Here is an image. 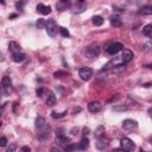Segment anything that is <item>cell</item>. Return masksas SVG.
Wrapping results in <instances>:
<instances>
[{
    "label": "cell",
    "instance_id": "obj_40",
    "mask_svg": "<svg viewBox=\"0 0 152 152\" xmlns=\"http://www.w3.org/2000/svg\"><path fill=\"white\" fill-rule=\"evenodd\" d=\"M0 127H1V122H0Z\"/></svg>",
    "mask_w": 152,
    "mask_h": 152
},
{
    "label": "cell",
    "instance_id": "obj_8",
    "mask_svg": "<svg viewBox=\"0 0 152 152\" xmlns=\"http://www.w3.org/2000/svg\"><path fill=\"white\" fill-rule=\"evenodd\" d=\"M101 108H102V104H101V102H99V101H93V102H90V103L88 104V109H89L91 113H97V112L101 110Z\"/></svg>",
    "mask_w": 152,
    "mask_h": 152
},
{
    "label": "cell",
    "instance_id": "obj_9",
    "mask_svg": "<svg viewBox=\"0 0 152 152\" xmlns=\"http://www.w3.org/2000/svg\"><path fill=\"white\" fill-rule=\"evenodd\" d=\"M137 126V121L135 120H132V119H126L124 122H122V127L125 129H133L134 127Z\"/></svg>",
    "mask_w": 152,
    "mask_h": 152
},
{
    "label": "cell",
    "instance_id": "obj_14",
    "mask_svg": "<svg viewBox=\"0 0 152 152\" xmlns=\"http://www.w3.org/2000/svg\"><path fill=\"white\" fill-rule=\"evenodd\" d=\"M8 49L12 53H17V52H20V45L17 43V42H10L8 44Z\"/></svg>",
    "mask_w": 152,
    "mask_h": 152
},
{
    "label": "cell",
    "instance_id": "obj_2",
    "mask_svg": "<svg viewBox=\"0 0 152 152\" xmlns=\"http://www.w3.org/2000/svg\"><path fill=\"white\" fill-rule=\"evenodd\" d=\"M45 28H46V32L50 37H55L56 33H57V24L53 19H48V21H45Z\"/></svg>",
    "mask_w": 152,
    "mask_h": 152
},
{
    "label": "cell",
    "instance_id": "obj_6",
    "mask_svg": "<svg viewBox=\"0 0 152 152\" xmlns=\"http://www.w3.org/2000/svg\"><path fill=\"white\" fill-rule=\"evenodd\" d=\"M124 49V45L121 43H113L107 48V52L109 55H116L119 51H121Z\"/></svg>",
    "mask_w": 152,
    "mask_h": 152
},
{
    "label": "cell",
    "instance_id": "obj_26",
    "mask_svg": "<svg viewBox=\"0 0 152 152\" xmlns=\"http://www.w3.org/2000/svg\"><path fill=\"white\" fill-rule=\"evenodd\" d=\"M15 151H17V144H15V142L10 144V146H8L7 150H6V152H15Z\"/></svg>",
    "mask_w": 152,
    "mask_h": 152
},
{
    "label": "cell",
    "instance_id": "obj_34",
    "mask_svg": "<svg viewBox=\"0 0 152 152\" xmlns=\"http://www.w3.org/2000/svg\"><path fill=\"white\" fill-rule=\"evenodd\" d=\"M23 5H24L23 2H17V4H15V6H17V8H21V7H23Z\"/></svg>",
    "mask_w": 152,
    "mask_h": 152
},
{
    "label": "cell",
    "instance_id": "obj_4",
    "mask_svg": "<svg viewBox=\"0 0 152 152\" xmlns=\"http://www.w3.org/2000/svg\"><path fill=\"white\" fill-rule=\"evenodd\" d=\"M93 74H94V71H93V69L89 68V66H83V68H81L80 71H78V75H80V77H81L83 81H89V80L91 78Z\"/></svg>",
    "mask_w": 152,
    "mask_h": 152
},
{
    "label": "cell",
    "instance_id": "obj_35",
    "mask_svg": "<svg viewBox=\"0 0 152 152\" xmlns=\"http://www.w3.org/2000/svg\"><path fill=\"white\" fill-rule=\"evenodd\" d=\"M50 152H61V151H59L57 147H52V148L50 150Z\"/></svg>",
    "mask_w": 152,
    "mask_h": 152
},
{
    "label": "cell",
    "instance_id": "obj_38",
    "mask_svg": "<svg viewBox=\"0 0 152 152\" xmlns=\"http://www.w3.org/2000/svg\"><path fill=\"white\" fill-rule=\"evenodd\" d=\"M1 110H2V107H0V116H1Z\"/></svg>",
    "mask_w": 152,
    "mask_h": 152
},
{
    "label": "cell",
    "instance_id": "obj_31",
    "mask_svg": "<svg viewBox=\"0 0 152 152\" xmlns=\"http://www.w3.org/2000/svg\"><path fill=\"white\" fill-rule=\"evenodd\" d=\"M19 152H31V148H30L28 146H23V147L19 150Z\"/></svg>",
    "mask_w": 152,
    "mask_h": 152
},
{
    "label": "cell",
    "instance_id": "obj_7",
    "mask_svg": "<svg viewBox=\"0 0 152 152\" xmlns=\"http://www.w3.org/2000/svg\"><path fill=\"white\" fill-rule=\"evenodd\" d=\"M132 59H133V52L128 49H125L122 51V55H121V61L124 63H129Z\"/></svg>",
    "mask_w": 152,
    "mask_h": 152
},
{
    "label": "cell",
    "instance_id": "obj_28",
    "mask_svg": "<svg viewBox=\"0 0 152 152\" xmlns=\"http://www.w3.org/2000/svg\"><path fill=\"white\" fill-rule=\"evenodd\" d=\"M53 76H55L56 78H59V77L66 76V72H65V71H62V70H58V71H56V72L53 74Z\"/></svg>",
    "mask_w": 152,
    "mask_h": 152
},
{
    "label": "cell",
    "instance_id": "obj_37",
    "mask_svg": "<svg viewBox=\"0 0 152 152\" xmlns=\"http://www.w3.org/2000/svg\"><path fill=\"white\" fill-rule=\"evenodd\" d=\"M4 59H5V57H4V55L0 52V62H4Z\"/></svg>",
    "mask_w": 152,
    "mask_h": 152
},
{
    "label": "cell",
    "instance_id": "obj_18",
    "mask_svg": "<svg viewBox=\"0 0 152 152\" xmlns=\"http://www.w3.org/2000/svg\"><path fill=\"white\" fill-rule=\"evenodd\" d=\"M89 146V140H88V138H82V140L78 142V146H77V148H80V150H86L87 147Z\"/></svg>",
    "mask_w": 152,
    "mask_h": 152
},
{
    "label": "cell",
    "instance_id": "obj_17",
    "mask_svg": "<svg viewBox=\"0 0 152 152\" xmlns=\"http://www.w3.org/2000/svg\"><path fill=\"white\" fill-rule=\"evenodd\" d=\"M110 24L113 25V26H121V24H122V20H121V18L119 17V15H114V17H112L110 18Z\"/></svg>",
    "mask_w": 152,
    "mask_h": 152
},
{
    "label": "cell",
    "instance_id": "obj_24",
    "mask_svg": "<svg viewBox=\"0 0 152 152\" xmlns=\"http://www.w3.org/2000/svg\"><path fill=\"white\" fill-rule=\"evenodd\" d=\"M103 133H104V127H103V126H99V127L96 128V131H95V135H96V137H101Z\"/></svg>",
    "mask_w": 152,
    "mask_h": 152
},
{
    "label": "cell",
    "instance_id": "obj_21",
    "mask_svg": "<svg viewBox=\"0 0 152 152\" xmlns=\"http://www.w3.org/2000/svg\"><path fill=\"white\" fill-rule=\"evenodd\" d=\"M68 2L66 1H58L57 4H56V7H57V10H59V11H63V10H65L66 7H68Z\"/></svg>",
    "mask_w": 152,
    "mask_h": 152
},
{
    "label": "cell",
    "instance_id": "obj_10",
    "mask_svg": "<svg viewBox=\"0 0 152 152\" xmlns=\"http://www.w3.org/2000/svg\"><path fill=\"white\" fill-rule=\"evenodd\" d=\"M37 11H38L39 13L46 15V14H49V13L51 12V7H50V6H46V5H44V4H38V5H37Z\"/></svg>",
    "mask_w": 152,
    "mask_h": 152
},
{
    "label": "cell",
    "instance_id": "obj_12",
    "mask_svg": "<svg viewBox=\"0 0 152 152\" xmlns=\"http://www.w3.org/2000/svg\"><path fill=\"white\" fill-rule=\"evenodd\" d=\"M108 144H109L108 139L100 138V139L97 140V142H96V148H97V150H104V148L108 146Z\"/></svg>",
    "mask_w": 152,
    "mask_h": 152
},
{
    "label": "cell",
    "instance_id": "obj_36",
    "mask_svg": "<svg viewBox=\"0 0 152 152\" xmlns=\"http://www.w3.org/2000/svg\"><path fill=\"white\" fill-rule=\"evenodd\" d=\"M112 152H127V151H124V150H121V148H115V150H113Z\"/></svg>",
    "mask_w": 152,
    "mask_h": 152
},
{
    "label": "cell",
    "instance_id": "obj_13",
    "mask_svg": "<svg viewBox=\"0 0 152 152\" xmlns=\"http://www.w3.org/2000/svg\"><path fill=\"white\" fill-rule=\"evenodd\" d=\"M56 103V95L52 91H48V97H46V104L52 107Z\"/></svg>",
    "mask_w": 152,
    "mask_h": 152
},
{
    "label": "cell",
    "instance_id": "obj_16",
    "mask_svg": "<svg viewBox=\"0 0 152 152\" xmlns=\"http://www.w3.org/2000/svg\"><path fill=\"white\" fill-rule=\"evenodd\" d=\"M25 59V55L21 53V52H17V53H12V61L15 62V63H19V62H23Z\"/></svg>",
    "mask_w": 152,
    "mask_h": 152
},
{
    "label": "cell",
    "instance_id": "obj_22",
    "mask_svg": "<svg viewBox=\"0 0 152 152\" xmlns=\"http://www.w3.org/2000/svg\"><path fill=\"white\" fill-rule=\"evenodd\" d=\"M151 32H152V25L151 24H148V25H146L144 28H142V33L145 34V36H151Z\"/></svg>",
    "mask_w": 152,
    "mask_h": 152
},
{
    "label": "cell",
    "instance_id": "obj_5",
    "mask_svg": "<svg viewBox=\"0 0 152 152\" xmlns=\"http://www.w3.org/2000/svg\"><path fill=\"white\" fill-rule=\"evenodd\" d=\"M120 146H121V150L127 151V152L134 150V147H135L134 142L131 139H128V138H122L121 141H120Z\"/></svg>",
    "mask_w": 152,
    "mask_h": 152
},
{
    "label": "cell",
    "instance_id": "obj_32",
    "mask_svg": "<svg viewBox=\"0 0 152 152\" xmlns=\"http://www.w3.org/2000/svg\"><path fill=\"white\" fill-rule=\"evenodd\" d=\"M88 133H89V128L88 127H84L83 128V135H87Z\"/></svg>",
    "mask_w": 152,
    "mask_h": 152
},
{
    "label": "cell",
    "instance_id": "obj_1",
    "mask_svg": "<svg viewBox=\"0 0 152 152\" xmlns=\"http://www.w3.org/2000/svg\"><path fill=\"white\" fill-rule=\"evenodd\" d=\"M100 51H101L100 45H99L97 43H95V44H91V45H89L88 48H86L84 55H86V57H88V58H95V57L99 56Z\"/></svg>",
    "mask_w": 152,
    "mask_h": 152
},
{
    "label": "cell",
    "instance_id": "obj_25",
    "mask_svg": "<svg viewBox=\"0 0 152 152\" xmlns=\"http://www.w3.org/2000/svg\"><path fill=\"white\" fill-rule=\"evenodd\" d=\"M75 148H77V146H76V145H74V144H69V145L64 146V150H65V152H72Z\"/></svg>",
    "mask_w": 152,
    "mask_h": 152
},
{
    "label": "cell",
    "instance_id": "obj_15",
    "mask_svg": "<svg viewBox=\"0 0 152 152\" xmlns=\"http://www.w3.org/2000/svg\"><path fill=\"white\" fill-rule=\"evenodd\" d=\"M36 127H37L38 129H44V128L46 127V121H45V119L42 118V116L37 118V119H36Z\"/></svg>",
    "mask_w": 152,
    "mask_h": 152
},
{
    "label": "cell",
    "instance_id": "obj_33",
    "mask_svg": "<svg viewBox=\"0 0 152 152\" xmlns=\"http://www.w3.org/2000/svg\"><path fill=\"white\" fill-rule=\"evenodd\" d=\"M42 93H43V89H42V88L37 89V95H38V96H42Z\"/></svg>",
    "mask_w": 152,
    "mask_h": 152
},
{
    "label": "cell",
    "instance_id": "obj_27",
    "mask_svg": "<svg viewBox=\"0 0 152 152\" xmlns=\"http://www.w3.org/2000/svg\"><path fill=\"white\" fill-rule=\"evenodd\" d=\"M36 25H37L38 28H44L45 27V20L44 19H38L37 23H36Z\"/></svg>",
    "mask_w": 152,
    "mask_h": 152
},
{
    "label": "cell",
    "instance_id": "obj_11",
    "mask_svg": "<svg viewBox=\"0 0 152 152\" xmlns=\"http://www.w3.org/2000/svg\"><path fill=\"white\" fill-rule=\"evenodd\" d=\"M56 142H57V144H59V145H64V146H66V145H69V144H70V139H69V138H66L65 135L59 134V135H57V137H56Z\"/></svg>",
    "mask_w": 152,
    "mask_h": 152
},
{
    "label": "cell",
    "instance_id": "obj_29",
    "mask_svg": "<svg viewBox=\"0 0 152 152\" xmlns=\"http://www.w3.org/2000/svg\"><path fill=\"white\" fill-rule=\"evenodd\" d=\"M59 31H61V34H62L63 37H69V36H70L69 31H68L65 27H59Z\"/></svg>",
    "mask_w": 152,
    "mask_h": 152
},
{
    "label": "cell",
    "instance_id": "obj_30",
    "mask_svg": "<svg viewBox=\"0 0 152 152\" xmlns=\"http://www.w3.org/2000/svg\"><path fill=\"white\" fill-rule=\"evenodd\" d=\"M6 145H7V139L5 137L0 138V147H5Z\"/></svg>",
    "mask_w": 152,
    "mask_h": 152
},
{
    "label": "cell",
    "instance_id": "obj_20",
    "mask_svg": "<svg viewBox=\"0 0 152 152\" xmlns=\"http://www.w3.org/2000/svg\"><path fill=\"white\" fill-rule=\"evenodd\" d=\"M93 24H94L95 26H101V25L103 24V18L100 17V15H95V17H93Z\"/></svg>",
    "mask_w": 152,
    "mask_h": 152
},
{
    "label": "cell",
    "instance_id": "obj_23",
    "mask_svg": "<svg viewBox=\"0 0 152 152\" xmlns=\"http://www.w3.org/2000/svg\"><path fill=\"white\" fill-rule=\"evenodd\" d=\"M66 114V110H64V112H62V113H57V112H51V116L53 118V119H59V118H63L64 115Z\"/></svg>",
    "mask_w": 152,
    "mask_h": 152
},
{
    "label": "cell",
    "instance_id": "obj_39",
    "mask_svg": "<svg viewBox=\"0 0 152 152\" xmlns=\"http://www.w3.org/2000/svg\"><path fill=\"white\" fill-rule=\"evenodd\" d=\"M140 152H146V151H144L142 148H140Z\"/></svg>",
    "mask_w": 152,
    "mask_h": 152
},
{
    "label": "cell",
    "instance_id": "obj_3",
    "mask_svg": "<svg viewBox=\"0 0 152 152\" xmlns=\"http://www.w3.org/2000/svg\"><path fill=\"white\" fill-rule=\"evenodd\" d=\"M1 88L5 95H8L12 91V81L10 78V76H4L1 80Z\"/></svg>",
    "mask_w": 152,
    "mask_h": 152
},
{
    "label": "cell",
    "instance_id": "obj_19",
    "mask_svg": "<svg viewBox=\"0 0 152 152\" xmlns=\"http://www.w3.org/2000/svg\"><path fill=\"white\" fill-rule=\"evenodd\" d=\"M139 13H141V14H151L152 13V7L151 6H142V7H140L139 8Z\"/></svg>",
    "mask_w": 152,
    "mask_h": 152
}]
</instances>
